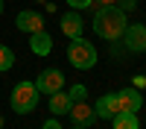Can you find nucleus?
<instances>
[{"mask_svg":"<svg viewBox=\"0 0 146 129\" xmlns=\"http://www.w3.org/2000/svg\"><path fill=\"white\" fill-rule=\"evenodd\" d=\"M0 12H3V0H0Z\"/></svg>","mask_w":146,"mask_h":129,"instance_id":"4be33fe9","label":"nucleus"},{"mask_svg":"<svg viewBox=\"0 0 146 129\" xmlns=\"http://www.w3.org/2000/svg\"><path fill=\"white\" fill-rule=\"evenodd\" d=\"M18 29H23V32H41L44 29V18H41V12H32V9H23V12H18Z\"/></svg>","mask_w":146,"mask_h":129,"instance_id":"6e6552de","label":"nucleus"},{"mask_svg":"<svg viewBox=\"0 0 146 129\" xmlns=\"http://www.w3.org/2000/svg\"><path fill=\"white\" fill-rule=\"evenodd\" d=\"M105 6H117V0H91V9H105Z\"/></svg>","mask_w":146,"mask_h":129,"instance_id":"f3484780","label":"nucleus"},{"mask_svg":"<svg viewBox=\"0 0 146 129\" xmlns=\"http://www.w3.org/2000/svg\"><path fill=\"white\" fill-rule=\"evenodd\" d=\"M44 129H62V126H58L56 120H47V123H44Z\"/></svg>","mask_w":146,"mask_h":129,"instance_id":"6ab92c4d","label":"nucleus"},{"mask_svg":"<svg viewBox=\"0 0 146 129\" xmlns=\"http://www.w3.org/2000/svg\"><path fill=\"white\" fill-rule=\"evenodd\" d=\"M62 32L67 35V38H82V18H79L76 9L67 12V15H62Z\"/></svg>","mask_w":146,"mask_h":129,"instance_id":"1a4fd4ad","label":"nucleus"},{"mask_svg":"<svg viewBox=\"0 0 146 129\" xmlns=\"http://www.w3.org/2000/svg\"><path fill=\"white\" fill-rule=\"evenodd\" d=\"M114 97H117V114H120V112H131V114H137V109L143 106L140 91H135V88H123V91H117Z\"/></svg>","mask_w":146,"mask_h":129,"instance_id":"39448f33","label":"nucleus"},{"mask_svg":"<svg viewBox=\"0 0 146 129\" xmlns=\"http://www.w3.org/2000/svg\"><path fill=\"white\" fill-rule=\"evenodd\" d=\"M117 9L120 12H135L137 9V0H117Z\"/></svg>","mask_w":146,"mask_h":129,"instance_id":"2eb2a0df","label":"nucleus"},{"mask_svg":"<svg viewBox=\"0 0 146 129\" xmlns=\"http://www.w3.org/2000/svg\"><path fill=\"white\" fill-rule=\"evenodd\" d=\"M0 129H3V117H0Z\"/></svg>","mask_w":146,"mask_h":129,"instance_id":"412c9836","label":"nucleus"},{"mask_svg":"<svg viewBox=\"0 0 146 129\" xmlns=\"http://www.w3.org/2000/svg\"><path fill=\"white\" fill-rule=\"evenodd\" d=\"M67 6H73V9L79 12V9H88V6H91V0H67Z\"/></svg>","mask_w":146,"mask_h":129,"instance_id":"a211bd4d","label":"nucleus"},{"mask_svg":"<svg viewBox=\"0 0 146 129\" xmlns=\"http://www.w3.org/2000/svg\"><path fill=\"white\" fill-rule=\"evenodd\" d=\"M12 65H15V53H12L6 44H0V70H9Z\"/></svg>","mask_w":146,"mask_h":129,"instance_id":"4468645a","label":"nucleus"},{"mask_svg":"<svg viewBox=\"0 0 146 129\" xmlns=\"http://www.w3.org/2000/svg\"><path fill=\"white\" fill-rule=\"evenodd\" d=\"M38 97H41V91L35 88V82H18L15 91H12V112L29 114L38 106Z\"/></svg>","mask_w":146,"mask_h":129,"instance_id":"f03ea898","label":"nucleus"},{"mask_svg":"<svg viewBox=\"0 0 146 129\" xmlns=\"http://www.w3.org/2000/svg\"><path fill=\"white\" fill-rule=\"evenodd\" d=\"M94 114H96V117H105V120H111V117L117 114V97H114V94L100 97V100H96V106H94Z\"/></svg>","mask_w":146,"mask_h":129,"instance_id":"9d476101","label":"nucleus"},{"mask_svg":"<svg viewBox=\"0 0 146 129\" xmlns=\"http://www.w3.org/2000/svg\"><path fill=\"white\" fill-rule=\"evenodd\" d=\"M29 47H32V53L47 56V53L53 50V38H50L44 29H41V32H32V35H29Z\"/></svg>","mask_w":146,"mask_h":129,"instance_id":"f8f14e48","label":"nucleus"},{"mask_svg":"<svg viewBox=\"0 0 146 129\" xmlns=\"http://www.w3.org/2000/svg\"><path fill=\"white\" fill-rule=\"evenodd\" d=\"M111 126H114V129H140L137 114H131V112H120V114H114V117H111Z\"/></svg>","mask_w":146,"mask_h":129,"instance_id":"ddd939ff","label":"nucleus"},{"mask_svg":"<svg viewBox=\"0 0 146 129\" xmlns=\"http://www.w3.org/2000/svg\"><path fill=\"white\" fill-rule=\"evenodd\" d=\"M70 106H73V97L67 91H53L50 94V112L53 114H67Z\"/></svg>","mask_w":146,"mask_h":129,"instance_id":"9b49d317","label":"nucleus"},{"mask_svg":"<svg viewBox=\"0 0 146 129\" xmlns=\"http://www.w3.org/2000/svg\"><path fill=\"white\" fill-rule=\"evenodd\" d=\"M73 129H88V126H73Z\"/></svg>","mask_w":146,"mask_h":129,"instance_id":"aec40b11","label":"nucleus"},{"mask_svg":"<svg viewBox=\"0 0 146 129\" xmlns=\"http://www.w3.org/2000/svg\"><path fill=\"white\" fill-rule=\"evenodd\" d=\"M123 38H126L129 50H135V53L146 50V27H143V23H131V27H126L123 29Z\"/></svg>","mask_w":146,"mask_h":129,"instance_id":"423d86ee","label":"nucleus"},{"mask_svg":"<svg viewBox=\"0 0 146 129\" xmlns=\"http://www.w3.org/2000/svg\"><path fill=\"white\" fill-rule=\"evenodd\" d=\"M35 88H38L41 94H53V91H62L64 88V74L62 70H56V68H50V70H44V74L35 79Z\"/></svg>","mask_w":146,"mask_h":129,"instance_id":"20e7f679","label":"nucleus"},{"mask_svg":"<svg viewBox=\"0 0 146 129\" xmlns=\"http://www.w3.org/2000/svg\"><path fill=\"white\" fill-rule=\"evenodd\" d=\"M129 27L126 23V12H120L117 6H105V9H96V18H94V32L105 41H117L123 38V29Z\"/></svg>","mask_w":146,"mask_h":129,"instance_id":"f257e3e1","label":"nucleus"},{"mask_svg":"<svg viewBox=\"0 0 146 129\" xmlns=\"http://www.w3.org/2000/svg\"><path fill=\"white\" fill-rule=\"evenodd\" d=\"M70 120L73 123H76V126H91L94 123V109H91V106H88V100H73V106H70Z\"/></svg>","mask_w":146,"mask_h":129,"instance_id":"0eeeda50","label":"nucleus"},{"mask_svg":"<svg viewBox=\"0 0 146 129\" xmlns=\"http://www.w3.org/2000/svg\"><path fill=\"white\" fill-rule=\"evenodd\" d=\"M67 59H70V65H73V68L88 70V68L96 65V50H94V44H91V41H85V38H73L70 47H67Z\"/></svg>","mask_w":146,"mask_h":129,"instance_id":"7ed1b4c3","label":"nucleus"},{"mask_svg":"<svg viewBox=\"0 0 146 129\" xmlns=\"http://www.w3.org/2000/svg\"><path fill=\"white\" fill-rule=\"evenodd\" d=\"M67 94H70L73 100H85V94H88V91H85V85H73V88H70Z\"/></svg>","mask_w":146,"mask_h":129,"instance_id":"dca6fc26","label":"nucleus"}]
</instances>
